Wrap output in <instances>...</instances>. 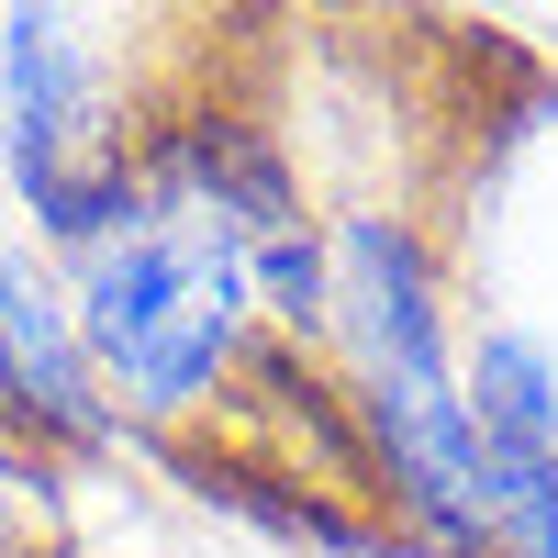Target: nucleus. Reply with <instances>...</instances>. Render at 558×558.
I'll return each instance as SVG.
<instances>
[{
  "label": "nucleus",
  "mask_w": 558,
  "mask_h": 558,
  "mask_svg": "<svg viewBox=\"0 0 558 558\" xmlns=\"http://www.w3.org/2000/svg\"><path fill=\"white\" fill-rule=\"evenodd\" d=\"M324 347H336L347 425L368 447V492L425 547L492 558L470 347L447 324V279L413 213H336V235H324Z\"/></svg>",
  "instance_id": "nucleus-1"
}]
</instances>
